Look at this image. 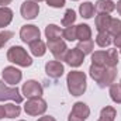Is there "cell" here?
<instances>
[{"instance_id":"obj_43","label":"cell","mask_w":121,"mask_h":121,"mask_svg":"<svg viewBox=\"0 0 121 121\" xmlns=\"http://www.w3.org/2000/svg\"><path fill=\"white\" fill-rule=\"evenodd\" d=\"M20 121H24V120H20Z\"/></svg>"},{"instance_id":"obj_3","label":"cell","mask_w":121,"mask_h":121,"mask_svg":"<svg viewBox=\"0 0 121 121\" xmlns=\"http://www.w3.org/2000/svg\"><path fill=\"white\" fill-rule=\"evenodd\" d=\"M48 106H47V101L42 99V97H34V99H28L27 103L24 104V111L31 116V117H38V116H42L45 111H47Z\"/></svg>"},{"instance_id":"obj_20","label":"cell","mask_w":121,"mask_h":121,"mask_svg":"<svg viewBox=\"0 0 121 121\" xmlns=\"http://www.w3.org/2000/svg\"><path fill=\"white\" fill-rule=\"evenodd\" d=\"M76 38L79 41H86V39H91V28L87 24H79L76 26Z\"/></svg>"},{"instance_id":"obj_34","label":"cell","mask_w":121,"mask_h":121,"mask_svg":"<svg viewBox=\"0 0 121 121\" xmlns=\"http://www.w3.org/2000/svg\"><path fill=\"white\" fill-rule=\"evenodd\" d=\"M113 42H114V45H116L117 48H121V32H120V34H117V35L114 37Z\"/></svg>"},{"instance_id":"obj_27","label":"cell","mask_w":121,"mask_h":121,"mask_svg":"<svg viewBox=\"0 0 121 121\" xmlns=\"http://www.w3.org/2000/svg\"><path fill=\"white\" fill-rule=\"evenodd\" d=\"M76 21V13L75 10L72 9H68L62 17V26L63 27H69V26H73V23Z\"/></svg>"},{"instance_id":"obj_44","label":"cell","mask_w":121,"mask_h":121,"mask_svg":"<svg viewBox=\"0 0 121 121\" xmlns=\"http://www.w3.org/2000/svg\"><path fill=\"white\" fill-rule=\"evenodd\" d=\"M120 85H121V82H120Z\"/></svg>"},{"instance_id":"obj_10","label":"cell","mask_w":121,"mask_h":121,"mask_svg":"<svg viewBox=\"0 0 121 121\" xmlns=\"http://www.w3.org/2000/svg\"><path fill=\"white\" fill-rule=\"evenodd\" d=\"M63 60L72 68H79L85 62V54L78 48H72V49H68Z\"/></svg>"},{"instance_id":"obj_35","label":"cell","mask_w":121,"mask_h":121,"mask_svg":"<svg viewBox=\"0 0 121 121\" xmlns=\"http://www.w3.org/2000/svg\"><path fill=\"white\" fill-rule=\"evenodd\" d=\"M68 121H86L83 120V118H80V117H78V116H75V114H69V117H68Z\"/></svg>"},{"instance_id":"obj_11","label":"cell","mask_w":121,"mask_h":121,"mask_svg":"<svg viewBox=\"0 0 121 121\" xmlns=\"http://www.w3.org/2000/svg\"><path fill=\"white\" fill-rule=\"evenodd\" d=\"M63 72H65V68L60 60H49L45 63V73L51 79H59L63 75Z\"/></svg>"},{"instance_id":"obj_5","label":"cell","mask_w":121,"mask_h":121,"mask_svg":"<svg viewBox=\"0 0 121 121\" xmlns=\"http://www.w3.org/2000/svg\"><path fill=\"white\" fill-rule=\"evenodd\" d=\"M47 48L54 55L55 60H63L66 52H68V45H66L65 41H62V38L60 39H54V41H48Z\"/></svg>"},{"instance_id":"obj_16","label":"cell","mask_w":121,"mask_h":121,"mask_svg":"<svg viewBox=\"0 0 121 121\" xmlns=\"http://www.w3.org/2000/svg\"><path fill=\"white\" fill-rule=\"evenodd\" d=\"M30 45V51L31 54L34 55V56H37V58H39V56H44L45 55V52H47V44L42 41V39H37V41H32Z\"/></svg>"},{"instance_id":"obj_36","label":"cell","mask_w":121,"mask_h":121,"mask_svg":"<svg viewBox=\"0 0 121 121\" xmlns=\"http://www.w3.org/2000/svg\"><path fill=\"white\" fill-rule=\"evenodd\" d=\"M38 121H56V120H55V117H52V116H44V117H39Z\"/></svg>"},{"instance_id":"obj_26","label":"cell","mask_w":121,"mask_h":121,"mask_svg":"<svg viewBox=\"0 0 121 121\" xmlns=\"http://www.w3.org/2000/svg\"><path fill=\"white\" fill-rule=\"evenodd\" d=\"M108 93H110V97H111V100L114 103L121 104V85L120 83H113L110 86Z\"/></svg>"},{"instance_id":"obj_18","label":"cell","mask_w":121,"mask_h":121,"mask_svg":"<svg viewBox=\"0 0 121 121\" xmlns=\"http://www.w3.org/2000/svg\"><path fill=\"white\" fill-rule=\"evenodd\" d=\"M62 31L56 24H48L45 27V37L48 41H54V39H60L62 37Z\"/></svg>"},{"instance_id":"obj_40","label":"cell","mask_w":121,"mask_h":121,"mask_svg":"<svg viewBox=\"0 0 121 121\" xmlns=\"http://www.w3.org/2000/svg\"><path fill=\"white\" fill-rule=\"evenodd\" d=\"M34 1H37V3H41V1H47V0H34Z\"/></svg>"},{"instance_id":"obj_37","label":"cell","mask_w":121,"mask_h":121,"mask_svg":"<svg viewBox=\"0 0 121 121\" xmlns=\"http://www.w3.org/2000/svg\"><path fill=\"white\" fill-rule=\"evenodd\" d=\"M13 0H0V6L1 7H7V4H10Z\"/></svg>"},{"instance_id":"obj_13","label":"cell","mask_w":121,"mask_h":121,"mask_svg":"<svg viewBox=\"0 0 121 121\" xmlns=\"http://www.w3.org/2000/svg\"><path fill=\"white\" fill-rule=\"evenodd\" d=\"M116 76H117V68H108V66H107L106 73H104L101 82L99 83V87H101V89H104V87H110V86L114 83Z\"/></svg>"},{"instance_id":"obj_32","label":"cell","mask_w":121,"mask_h":121,"mask_svg":"<svg viewBox=\"0 0 121 121\" xmlns=\"http://www.w3.org/2000/svg\"><path fill=\"white\" fill-rule=\"evenodd\" d=\"M13 38V32L11 31H1L0 32V48H3L4 47V44H7L10 39Z\"/></svg>"},{"instance_id":"obj_7","label":"cell","mask_w":121,"mask_h":121,"mask_svg":"<svg viewBox=\"0 0 121 121\" xmlns=\"http://www.w3.org/2000/svg\"><path fill=\"white\" fill-rule=\"evenodd\" d=\"M41 37V31L37 26H32V24H26L20 28V38L23 42L26 44H31L32 41H37Z\"/></svg>"},{"instance_id":"obj_31","label":"cell","mask_w":121,"mask_h":121,"mask_svg":"<svg viewBox=\"0 0 121 121\" xmlns=\"http://www.w3.org/2000/svg\"><path fill=\"white\" fill-rule=\"evenodd\" d=\"M62 37H63L66 41H75V39H78V38H76V26H69V27H66L65 30L62 31Z\"/></svg>"},{"instance_id":"obj_38","label":"cell","mask_w":121,"mask_h":121,"mask_svg":"<svg viewBox=\"0 0 121 121\" xmlns=\"http://www.w3.org/2000/svg\"><path fill=\"white\" fill-rule=\"evenodd\" d=\"M6 117V113H4V106H0V120Z\"/></svg>"},{"instance_id":"obj_8","label":"cell","mask_w":121,"mask_h":121,"mask_svg":"<svg viewBox=\"0 0 121 121\" xmlns=\"http://www.w3.org/2000/svg\"><path fill=\"white\" fill-rule=\"evenodd\" d=\"M42 86L37 82V80H27L23 87H21V93L24 97L27 99H34V97H42Z\"/></svg>"},{"instance_id":"obj_33","label":"cell","mask_w":121,"mask_h":121,"mask_svg":"<svg viewBox=\"0 0 121 121\" xmlns=\"http://www.w3.org/2000/svg\"><path fill=\"white\" fill-rule=\"evenodd\" d=\"M47 4L54 9H60L65 6V0H47Z\"/></svg>"},{"instance_id":"obj_4","label":"cell","mask_w":121,"mask_h":121,"mask_svg":"<svg viewBox=\"0 0 121 121\" xmlns=\"http://www.w3.org/2000/svg\"><path fill=\"white\" fill-rule=\"evenodd\" d=\"M4 100H13L16 101V104H20L23 101V94L20 93L18 87H9L4 85V80H0V101Z\"/></svg>"},{"instance_id":"obj_9","label":"cell","mask_w":121,"mask_h":121,"mask_svg":"<svg viewBox=\"0 0 121 121\" xmlns=\"http://www.w3.org/2000/svg\"><path fill=\"white\" fill-rule=\"evenodd\" d=\"M20 13H21L23 18L34 20V18H37V16L39 13V4L34 0H26L20 7Z\"/></svg>"},{"instance_id":"obj_19","label":"cell","mask_w":121,"mask_h":121,"mask_svg":"<svg viewBox=\"0 0 121 121\" xmlns=\"http://www.w3.org/2000/svg\"><path fill=\"white\" fill-rule=\"evenodd\" d=\"M13 21V10L9 7H0V28L7 27Z\"/></svg>"},{"instance_id":"obj_21","label":"cell","mask_w":121,"mask_h":121,"mask_svg":"<svg viewBox=\"0 0 121 121\" xmlns=\"http://www.w3.org/2000/svg\"><path fill=\"white\" fill-rule=\"evenodd\" d=\"M79 13H80V16H82L83 18H86V20L91 18V17L94 16V4H93L91 1H85V3H82V4L79 6Z\"/></svg>"},{"instance_id":"obj_12","label":"cell","mask_w":121,"mask_h":121,"mask_svg":"<svg viewBox=\"0 0 121 121\" xmlns=\"http://www.w3.org/2000/svg\"><path fill=\"white\" fill-rule=\"evenodd\" d=\"M111 16L107 14V13H99L96 16V20H94V24H96V30L99 32L101 31H107L108 30V26L111 23Z\"/></svg>"},{"instance_id":"obj_30","label":"cell","mask_w":121,"mask_h":121,"mask_svg":"<svg viewBox=\"0 0 121 121\" xmlns=\"http://www.w3.org/2000/svg\"><path fill=\"white\" fill-rule=\"evenodd\" d=\"M107 32H108L111 37H116L117 34H120L121 32V20H118V18H111V23H110V26H108Z\"/></svg>"},{"instance_id":"obj_6","label":"cell","mask_w":121,"mask_h":121,"mask_svg":"<svg viewBox=\"0 0 121 121\" xmlns=\"http://www.w3.org/2000/svg\"><path fill=\"white\" fill-rule=\"evenodd\" d=\"M1 76L7 85L17 86V83H20L23 79V72L20 69H17L16 66H6L1 72Z\"/></svg>"},{"instance_id":"obj_15","label":"cell","mask_w":121,"mask_h":121,"mask_svg":"<svg viewBox=\"0 0 121 121\" xmlns=\"http://www.w3.org/2000/svg\"><path fill=\"white\" fill-rule=\"evenodd\" d=\"M106 69H107V66H100V65H94V63L90 65V68H89V75H90V78L97 83V85L101 82V79H103V76H104V73H106Z\"/></svg>"},{"instance_id":"obj_39","label":"cell","mask_w":121,"mask_h":121,"mask_svg":"<svg viewBox=\"0 0 121 121\" xmlns=\"http://www.w3.org/2000/svg\"><path fill=\"white\" fill-rule=\"evenodd\" d=\"M116 9H117V13L121 16V0H118V1H117V6H116Z\"/></svg>"},{"instance_id":"obj_25","label":"cell","mask_w":121,"mask_h":121,"mask_svg":"<svg viewBox=\"0 0 121 121\" xmlns=\"http://www.w3.org/2000/svg\"><path fill=\"white\" fill-rule=\"evenodd\" d=\"M4 113H6V117H7V118H16V117L20 116L21 108H20V106H17V104L9 103V104H4Z\"/></svg>"},{"instance_id":"obj_42","label":"cell","mask_w":121,"mask_h":121,"mask_svg":"<svg viewBox=\"0 0 121 121\" xmlns=\"http://www.w3.org/2000/svg\"><path fill=\"white\" fill-rule=\"evenodd\" d=\"M120 52H121V48H120Z\"/></svg>"},{"instance_id":"obj_29","label":"cell","mask_w":121,"mask_h":121,"mask_svg":"<svg viewBox=\"0 0 121 121\" xmlns=\"http://www.w3.org/2000/svg\"><path fill=\"white\" fill-rule=\"evenodd\" d=\"M78 49H80L85 55H87V54H91L93 52V48H94V42L91 41V39H86V41H79V44H78V47H76Z\"/></svg>"},{"instance_id":"obj_2","label":"cell","mask_w":121,"mask_h":121,"mask_svg":"<svg viewBox=\"0 0 121 121\" xmlns=\"http://www.w3.org/2000/svg\"><path fill=\"white\" fill-rule=\"evenodd\" d=\"M7 60L11 63H16L17 66H21V68H28L32 65V58L20 45H13L7 51Z\"/></svg>"},{"instance_id":"obj_23","label":"cell","mask_w":121,"mask_h":121,"mask_svg":"<svg viewBox=\"0 0 121 121\" xmlns=\"http://www.w3.org/2000/svg\"><path fill=\"white\" fill-rule=\"evenodd\" d=\"M91 63L107 66V51H94L91 52Z\"/></svg>"},{"instance_id":"obj_24","label":"cell","mask_w":121,"mask_h":121,"mask_svg":"<svg viewBox=\"0 0 121 121\" xmlns=\"http://www.w3.org/2000/svg\"><path fill=\"white\" fill-rule=\"evenodd\" d=\"M113 42L111 39V35L107 32V31H101L97 34L96 37V44L100 47V48H106V47H110V44Z\"/></svg>"},{"instance_id":"obj_41","label":"cell","mask_w":121,"mask_h":121,"mask_svg":"<svg viewBox=\"0 0 121 121\" xmlns=\"http://www.w3.org/2000/svg\"><path fill=\"white\" fill-rule=\"evenodd\" d=\"M72 1H78V0H72Z\"/></svg>"},{"instance_id":"obj_28","label":"cell","mask_w":121,"mask_h":121,"mask_svg":"<svg viewBox=\"0 0 121 121\" xmlns=\"http://www.w3.org/2000/svg\"><path fill=\"white\" fill-rule=\"evenodd\" d=\"M118 65V52L117 49H108L107 51V66L108 68H117Z\"/></svg>"},{"instance_id":"obj_17","label":"cell","mask_w":121,"mask_h":121,"mask_svg":"<svg viewBox=\"0 0 121 121\" xmlns=\"http://www.w3.org/2000/svg\"><path fill=\"white\" fill-rule=\"evenodd\" d=\"M94 10L97 13H107V14H110L111 11L116 10V3L113 0H97V3L94 6Z\"/></svg>"},{"instance_id":"obj_14","label":"cell","mask_w":121,"mask_h":121,"mask_svg":"<svg viewBox=\"0 0 121 121\" xmlns=\"http://www.w3.org/2000/svg\"><path fill=\"white\" fill-rule=\"evenodd\" d=\"M70 113L75 114V116H78V117H80V118H83V120H86V118L90 116V108H89V106H87L86 103H83V101H76V103L73 104Z\"/></svg>"},{"instance_id":"obj_1","label":"cell","mask_w":121,"mask_h":121,"mask_svg":"<svg viewBox=\"0 0 121 121\" xmlns=\"http://www.w3.org/2000/svg\"><path fill=\"white\" fill-rule=\"evenodd\" d=\"M66 86H68V90L72 96H75V97L82 96L86 91V87H87L85 72H82V70L69 72L68 76H66Z\"/></svg>"},{"instance_id":"obj_22","label":"cell","mask_w":121,"mask_h":121,"mask_svg":"<svg viewBox=\"0 0 121 121\" xmlns=\"http://www.w3.org/2000/svg\"><path fill=\"white\" fill-rule=\"evenodd\" d=\"M117 117V111L114 107L111 106H106L104 108H101L100 111V118L97 121H114Z\"/></svg>"}]
</instances>
